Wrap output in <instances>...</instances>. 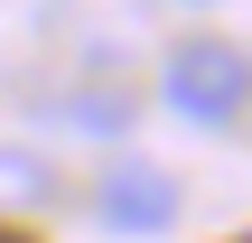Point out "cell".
<instances>
[{"mask_svg":"<svg viewBox=\"0 0 252 243\" xmlns=\"http://www.w3.org/2000/svg\"><path fill=\"white\" fill-rule=\"evenodd\" d=\"M196 9H206V0H196Z\"/></svg>","mask_w":252,"mask_h":243,"instance_id":"cell-4","label":"cell"},{"mask_svg":"<svg viewBox=\"0 0 252 243\" xmlns=\"http://www.w3.org/2000/svg\"><path fill=\"white\" fill-rule=\"evenodd\" d=\"M65 112H75V131H131V103L122 94H75Z\"/></svg>","mask_w":252,"mask_h":243,"instance_id":"cell-3","label":"cell"},{"mask_svg":"<svg viewBox=\"0 0 252 243\" xmlns=\"http://www.w3.org/2000/svg\"><path fill=\"white\" fill-rule=\"evenodd\" d=\"M94 215H103V234H168L178 225V178L168 169H150V159H122V169H103L94 178Z\"/></svg>","mask_w":252,"mask_h":243,"instance_id":"cell-2","label":"cell"},{"mask_svg":"<svg viewBox=\"0 0 252 243\" xmlns=\"http://www.w3.org/2000/svg\"><path fill=\"white\" fill-rule=\"evenodd\" d=\"M159 94H168V112L178 122H196V131H234L252 103V47L243 37H178L168 47V66H159Z\"/></svg>","mask_w":252,"mask_h":243,"instance_id":"cell-1","label":"cell"}]
</instances>
